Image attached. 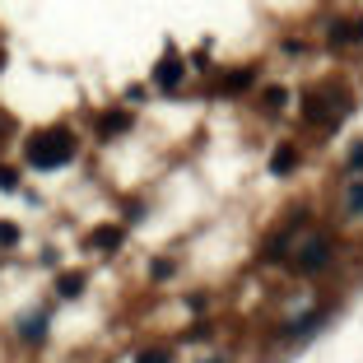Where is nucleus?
Masks as SVG:
<instances>
[{
  "label": "nucleus",
  "instance_id": "nucleus-1",
  "mask_svg": "<svg viewBox=\"0 0 363 363\" xmlns=\"http://www.w3.org/2000/svg\"><path fill=\"white\" fill-rule=\"evenodd\" d=\"M23 159H28L33 168H43V172H52V168H65V163L75 159V135H70L65 126L38 130V135L28 140V150H23Z\"/></svg>",
  "mask_w": 363,
  "mask_h": 363
},
{
  "label": "nucleus",
  "instance_id": "nucleus-10",
  "mask_svg": "<svg viewBox=\"0 0 363 363\" xmlns=\"http://www.w3.org/2000/svg\"><path fill=\"white\" fill-rule=\"evenodd\" d=\"M135 363H172V350H145Z\"/></svg>",
  "mask_w": 363,
  "mask_h": 363
},
{
  "label": "nucleus",
  "instance_id": "nucleus-6",
  "mask_svg": "<svg viewBox=\"0 0 363 363\" xmlns=\"http://www.w3.org/2000/svg\"><path fill=\"white\" fill-rule=\"evenodd\" d=\"M289 168H294V150L284 145V150H275V154H270V172H289Z\"/></svg>",
  "mask_w": 363,
  "mask_h": 363
},
{
  "label": "nucleus",
  "instance_id": "nucleus-9",
  "mask_svg": "<svg viewBox=\"0 0 363 363\" xmlns=\"http://www.w3.org/2000/svg\"><path fill=\"white\" fill-rule=\"evenodd\" d=\"M79 289H84V279H79V275H65L61 279V298H75Z\"/></svg>",
  "mask_w": 363,
  "mask_h": 363
},
{
  "label": "nucleus",
  "instance_id": "nucleus-12",
  "mask_svg": "<svg viewBox=\"0 0 363 363\" xmlns=\"http://www.w3.org/2000/svg\"><path fill=\"white\" fill-rule=\"evenodd\" d=\"M350 172H363V140L350 150Z\"/></svg>",
  "mask_w": 363,
  "mask_h": 363
},
{
  "label": "nucleus",
  "instance_id": "nucleus-3",
  "mask_svg": "<svg viewBox=\"0 0 363 363\" xmlns=\"http://www.w3.org/2000/svg\"><path fill=\"white\" fill-rule=\"evenodd\" d=\"M177 79H182V61H177V56H163V61H159V70H154V84L172 89Z\"/></svg>",
  "mask_w": 363,
  "mask_h": 363
},
{
  "label": "nucleus",
  "instance_id": "nucleus-13",
  "mask_svg": "<svg viewBox=\"0 0 363 363\" xmlns=\"http://www.w3.org/2000/svg\"><path fill=\"white\" fill-rule=\"evenodd\" d=\"M172 275V261H154V279H168Z\"/></svg>",
  "mask_w": 363,
  "mask_h": 363
},
{
  "label": "nucleus",
  "instance_id": "nucleus-14",
  "mask_svg": "<svg viewBox=\"0 0 363 363\" xmlns=\"http://www.w3.org/2000/svg\"><path fill=\"white\" fill-rule=\"evenodd\" d=\"M14 182H19V177H14L10 168H0V186H14Z\"/></svg>",
  "mask_w": 363,
  "mask_h": 363
},
{
  "label": "nucleus",
  "instance_id": "nucleus-11",
  "mask_svg": "<svg viewBox=\"0 0 363 363\" xmlns=\"http://www.w3.org/2000/svg\"><path fill=\"white\" fill-rule=\"evenodd\" d=\"M14 242H19V228H14V224H0V247H14Z\"/></svg>",
  "mask_w": 363,
  "mask_h": 363
},
{
  "label": "nucleus",
  "instance_id": "nucleus-8",
  "mask_svg": "<svg viewBox=\"0 0 363 363\" xmlns=\"http://www.w3.org/2000/svg\"><path fill=\"white\" fill-rule=\"evenodd\" d=\"M43 331H47V317H28L23 321V340H43Z\"/></svg>",
  "mask_w": 363,
  "mask_h": 363
},
{
  "label": "nucleus",
  "instance_id": "nucleus-4",
  "mask_svg": "<svg viewBox=\"0 0 363 363\" xmlns=\"http://www.w3.org/2000/svg\"><path fill=\"white\" fill-rule=\"evenodd\" d=\"M126 126H130L126 112H103V117H98V130H103V135H121Z\"/></svg>",
  "mask_w": 363,
  "mask_h": 363
},
{
  "label": "nucleus",
  "instance_id": "nucleus-5",
  "mask_svg": "<svg viewBox=\"0 0 363 363\" xmlns=\"http://www.w3.org/2000/svg\"><path fill=\"white\" fill-rule=\"evenodd\" d=\"M89 242H94V247H98V252H112V247H117V242H121V228H98V233H94V238H89Z\"/></svg>",
  "mask_w": 363,
  "mask_h": 363
},
{
  "label": "nucleus",
  "instance_id": "nucleus-7",
  "mask_svg": "<svg viewBox=\"0 0 363 363\" xmlns=\"http://www.w3.org/2000/svg\"><path fill=\"white\" fill-rule=\"evenodd\" d=\"M345 210H350V214H363V182H354L350 191H345Z\"/></svg>",
  "mask_w": 363,
  "mask_h": 363
},
{
  "label": "nucleus",
  "instance_id": "nucleus-15",
  "mask_svg": "<svg viewBox=\"0 0 363 363\" xmlns=\"http://www.w3.org/2000/svg\"><path fill=\"white\" fill-rule=\"evenodd\" d=\"M201 363H224V359H201Z\"/></svg>",
  "mask_w": 363,
  "mask_h": 363
},
{
  "label": "nucleus",
  "instance_id": "nucleus-2",
  "mask_svg": "<svg viewBox=\"0 0 363 363\" xmlns=\"http://www.w3.org/2000/svg\"><path fill=\"white\" fill-rule=\"evenodd\" d=\"M331 257H335L331 238H326V233H312L308 242H303V252L294 257V270H298V275H317V270L331 266Z\"/></svg>",
  "mask_w": 363,
  "mask_h": 363
}]
</instances>
